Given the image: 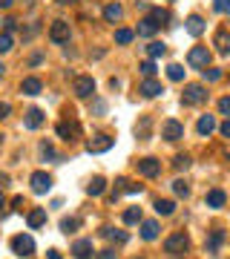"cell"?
Wrapping results in <instances>:
<instances>
[{"instance_id": "2", "label": "cell", "mask_w": 230, "mask_h": 259, "mask_svg": "<svg viewBox=\"0 0 230 259\" xmlns=\"http://www.w3.org/2000/svg\"><path fill=\"white\" fill-rule=\"evenodd\" d=\"M181 101L190 104V107H196V104H204L207 101V90H204L202 83H187L181 93Z\"/></svg>"}, {"instance_id": "53", "label": "cell", "mask_w": 230, "mask_h": 259, "mask_svg": "<svg viewBox=\"0 0 230 259\" xmlns=\"http://www.w3.org/2000/svg\"><path fill=\"white\" fill-rule=\"evenodd\" d=\"M0 141H3V136H0Z\"/></svg>"}, {"instance_id": "23", "label": "cell", "mask_w": 230, "mask_h": 259, "mask_svg": "<svg viewBox=\"0 0 230 259\" xmlns=\"http://www.w3.org/2000/svg\"><path fill=\"white\" fill-rule=\"evenodd\" d=\"M43 124V112L37 110V107H32V110L26 112V130H37Z\"/></svg>"}, {"instance_id": "48", "label": "cell", "mask_w": 230, "mask_h": 259, "mask_svg": "<svg viewBox=\"0 0 230 259\" xmlns=\"http://www.w3.org/2000/svg\"><path fill=\"white\" fill-rule=\"evenodd\" d=\"M98 259H115V250H112V248L101 250V253H98Z\"/></svg>"}, {"instance_id": "5", "label": "cell", "mask_w": 230, "mask_h": 259, "mask_svg": "<svg viewBox=\"0 0 230 259\" xmlns=\"http://www.w3.org/2000/svg\"><path fill=\"white\" fill-rule=\"evenodd\" d=\"M187 64L193 66V69H207V64H210V49L207 47H193L190 55H187Z\"/></svg>"}, {"instance_id": "50", "label": "cell", "mask_w": 230, "mask_h": 259, "mask_svg": "<svg viewBox=\"0 0 230 259\" xmlns=\"http://www.w3.org/2000/svg\"><path fill=\"white\" fill-rule=\"evenodd\" d=\"M12 3L15 0H0V9H12Z\"/></svg>"}, {"instance_id": "14", "label": "cell", "mask_w": 230, "mask_h": 259, "mask_svg": "<svg viewBox=\"0 0 230 259\" xmlns=\"http://www.w3.org/2000/svg\"><path fill=\"white\" fill-rule=\"evenodd\" d=\"M138 93L144 95V98H156V95H161L164 90H161V83H158L156 78H144V83L138 87Z\"/></svg>"}, {"instance_id": "43", "label": "cell", "mask_w": 230, "mask_h": 259, "mask_svg": "<svg viewBox=\"0 0 230 259\" xmlns=\"http://www.w3.org/2000/svg\"><path fill=\"white\" fill-rule=\"evenodd\" d=\"M3 26H6V32L12 35V32L18 29V20H15V18H6V20H3Z\"/></svg>"}, {"instance_id": "35", "label": "cell", "mask_w": 230, "mask_h": 259, "mask_svg": "<svg viewBox=\"0 0 230 259\" xmlns=\"http://www.w3.org/2000/svg\"><path fill=\"white\" fill-rule=\"evenodd\" d=\"M190 164H193V158H190V156H184V153H181V156H175V158H173V167H175V170H187Z\"/></svg>"}, {"instance_id": "21", "label": "cell", "mask_w": 230, "mask_h": 259, "mask_svg": "<svg viewBox=\"0 0 230 259\" xmlns=\"http://www.w3.org/2000/svg\"><path fill=\"white\" fill-rule=\"evenodd\" d=\"M196 130H199V136H210L213 130H216V118L213 115H202L199 124H196Z\"/></svg>"}, {"instance_id": "45", "label": "cell", "mask_w": 230, "mask_h": 259, "mask_svg": "<svg viewBox=\"0 0 230 259\" xmlns=\"http://www.w3.org/2000/svg\"><path fill=\"white\" fill-rule=\"evenodd\" d=\"M12 207H15V210H23V207H26V204H23V196H15V199H12Z\"/></svg>"}, {"instance_id": "32", "label": "cell", "mask_w": 230, "mask_h": 259, "mask_svg": "<svg viewBox=\"0 0 230 259\" xmlns=\"http://www.w3.org/2000/svg\"><path fill=\"white\" fill-rule=\"evenodd\" d=\"M81 228V219H75V216H69V219H61V231L64 233H75Z\"/></svg>"}, {"instance_id": "33", "label": "cell", "mask_w": 230, "mask_h": 259, "mask_svg": "<svg viewBox=\"0 0 230 259\" xmlns=\"http://www.w3.org/2000/svg\"><path fill=\"white\" fill-rule=\"evenodd\" d=\"M12 44H15V40H12V35H9V32H0V55H6V52H12Z\"/></svg>"}, {"instance_id": "9", "label": "cell", "mask_w": 230, "mask_h": 259, "mask_svg": "<svg viewBox=\"0 0 230 259\" xmlns=\"http://www.w3.org/2000/svg\"><path fill=\"white\" fill-rule=\"evenodd\" d=\"M55 130H58V136H61L64 141H75L78 136H81V124H78V121H58Z\"/></svg>"}, {"instance_id": "22", "label": "cell", "mask_w": 230, "mask_h": 259, "mask_svg": "<svg viewBox=\"0 0 230 259\" xmlns=\"http://www.w3.org/2000/svg\"><path fill=\"white\" fill-rule=\"evenodd\" d=\"M221 242H224V231H213V233H210V239L204 242L207 253H216V250L221 248Z\"/></svg>"}, {"instance_id": "27", "label": "cell", "mask_w": 230, "mask_h": 259, "mask_svg": "<svg viewBox=\"0 0 230 259\" xmlns=\"http://www.w3.org/2000/svg\"><path fill=\"white\" fill-rule=\"evenodd\" d=\"M167 52V47L161 44V40H150L147 44V55H150V61H156V58H161Z\"/></svg>"}, {"instance_id": "29", "label": "cell", "mask_w": 230, "mask_h": 259, "mask_svg": "<svg viewBox=\"0 0 230 259\" xmlns=\"http://www.w3.org/2000/svg\"><path fill=\"white\" fill-rule=\"evenodd\" d=\"M184 72H187V69H184L181 64H170L167 66V78H170V81H184Z\"/></svg>"}, {"instance_id": "13", "label": "cell", "mask_w": 230, "mask_h": 259, "mask_svg": "<svg viewBox=\"0 0 230 259\" xmlns=\"http://www.w3.org/2000/svg\"><path fill=\"white\" fill-rule=\"evenodd\" d=\"M213 47L219 49L221 55H230V32L224 26L216 29V35H213Z\"/></svg>"}, {"instance_id": "28", "label": "cell", "mask_w": 230, "mask_h": 259, "mask_svg": "<svg viewBox=\"0 0 230 259\" xmlns=\"http://www.w3.org/2000/svg\"><path fill=\"white\" fill-rule=\"evenodd\" d=\"M104 190H107V182H104L101 176H95L89 185H86V193H89V196H101Z\"/></svg>"}, {"instance_id": "3", "label": "cell", "mask_w": 230, "mask_h": 259, "mask_svg": "<svg viewBox=\"0 0 230 259\" xmlns=\"http://www.w3.org/2000/svg\"><path fill=\"white\" fill-rule=\"evenodd\" d=\"M72 93L78 98H92L95 95V81H92V75H78L72 81Z\"/></svg>"}, {"instance_id": "20", "label": "cell", "mask_w": 230, "mask_h": 259, "mask_svg": "<svg viewBox=\"0 0 230 259\" xmlns=\"http://www.w3.org/2000/svg\"><path fill=\"white\" fill-rule=\"evenodd\" d=\"M124 18V9H121L118 3H107V6H104V20H107V23H115V20H121Z\"/></svg>"}, {"instance_id": "1", "label": "cell", "mask_w": 230, "mask_h": 259, "mask_svg": "<svg viewBox=\"0 0 230 259\" xmlns=\"http://www.w3.org/2000/svg\"><path fill=\"white\" fill-rule=\"evenodd\" d=\"M187 250H190V236L184 231H175L173 236L164 239V253H170V256H181Z\"/></svg>"}, {"instance_id": "52", "label": "cell", "mask_w": 230, "mask_h": 259, "mask_svg": "<svg viewBox=\"0 0 230 259\" xmlns=\"http://www.w3.org/2000/svg\"><path fill=\"white\" fill-rule=\"evenodd\" d=\"M0 78H3V64H0Z\"/></svg>"}, {"instance_id": "42", "label": "cell", "mask_w": 230, "mask_h": 259, "mask_svg": "<svg viewBox=\"0 0 230 259\" xmlns=\"http://www.w3.org/2000/svg\"><path fill=\"white\" fill-rule=\"evenodd\" d=\"M40 156H43V158H55V147L43 141V144H40Z\"/></svg>"}, {"instance_id": "11", "label": "cell", "mask_w": 230, "mask_h": 259, "mask_svg": "<svg viewBox=\"0 0 230 259\" xmlns=\"http://www.w3.org/2000/svg\"><path fill=\"white\" fill-rule=\"evenodd\" d=\"M112 144H115V139H110V136H95L86 141V153H107V150H112Z\"/></svg>"}, {"instance_id": "15", "label": "cell", "mask_w": 230, "mask_h": 259, "mask_svg": "<svg viewBox=\"0 0 230 259\" xmlns=\"http://www.w3.org/2000/svg\"><path fill=\"white\" fill-rule=\"evenodd\" d=\"M224 202H227V193H224V190H219V187H216V190H210V193L204 196V204H207V207H213V210L224 207Z\"/></svg>"}, {"instance_id": "18", "label": "cell", "mask_w": 230, "mask_h": 259, "mask_svg": "<svg viewBox=\"0 0 230 259\" xmlns=\"http://www.w3.org/2000/svg\"><path fill=\"white\" fill-rule=\"evenodd\" d=\"M101 236H104L107 242H115V245H124V242L129 239L124 231H115V228H110V225H107V228H101Z\"/></svg>"}, {"instance_id": "10", "label": "cell", "mask_w": 230, "mask_h": 259, "mask_svg": "<svg viewBox=\"0 0 230 259\" xmlns=\"http://www.w3.org/2000/svg\"><path fill=\"white\" fill-rule=\"evenodd\" d=\"M138 173L144 179H156L158 173H161V161H158V158H141V161H138Z\"/></svg>"}, {"instance_id": "34", "label": "cell", "mask_w": 230, "mask_h": 259, "mask_svg": "<svg viewBox=\"0 0 230 259\" xmlns=\"http://www.w3.org/2000/svg\"><path fill=\"white\" fill-rule=\"evenodd\" d=\"M150 18L156 20V26H158V23L164 26V23H170V12H167V9H153V15H150Z\"/></svg>"}, {"instance_id": "30", "label": "cell", "mask_w": 230, "mask_h": 259, "mask_svg": "<svg viewBox=\"0 0 230 259\" xmlns=\"http://www.w3.org/2000/svg\"><path fill=\"white\" fill-rule=\"evenodd\" d=\"M141 222V207H127L124 210V225H138Z\"/></svg>"}, {"instance_id": "25", "label": "cell", "mask_w": 230, "mask_h": 259, "mask_svg": "<svg viewBox=\"0 0 230 259\" xmlns=\"http://www.w3.org/2000/svg\"><path fill=\"white\" fill-rule=\"evenodd\" d=\"M187 32H190L193 37H199L204 32V20L199 18V15H190V18H187Z\"/></svg>"}, {"instance_id": "16", "label": "cell", "mask_w": 230, "mask_h": 259, "mask_svg": "<svg viewBox=\"0 0 230 259\" xmlns=\"http://www.w3.org/2000/svg\"><path fill=\"white\" fill-rule=\"evenodd\" d=\"M26 222H29V228H32V231L43 228V225H46V207H32V210H29V216H26Z\"/></svg>"}, {"instance_id": "41", "label": "cell", "mask_w": 230, "mask_h": 259, "mask_svg": "<svg viewBox=\"0 0 230 259\" xmlns=\"http://www.w3.org/2000/svg\"><path fill=\"white\" fill-rule=\"evenodd\" d=\"M219 112H221V115H227V118H230V95H224V98H221V101H219Z\"/></svg>"}, {"instance_id": "49", "label": "cell", "mask_w": 230, "mask_h": 259, "mask_svg": "<svg viewBox=\"0 0 230 259\" xmlns=\"http://www.w3.org/2000/svg\"><path fill=\"white\" fill-rule=\"evenodd\" d=\"M46 259H61V250H49V253H46Z\"/></svg>"}, {"instance_id": "47", "label": "cell", "mask_w": 230, "mask_h": 259, "mask_svg": "<svg viewBox=\"0 0 230 259\" xmlns=\"http://www.w3.org/2000/svg\"><path fill=\"white\" fill-rule=\"evenodd\" d=\"M219 133L224 136V139H230V118H227V121H224V124L219 127Z\"/></svg>"}, {"instance_id": "36", "label": "cell", "mask_w": 230, "mask_h": 259, "mask_svg": "<svg viewBox=\"0 0 230 259\" xmlns=\"http://www.w3.org/2000/svg\"><path fill=\"white\" fill-rule=\"evenodd\" d=\"M213 9L219 15H230V0H213Z\"/></svg>"}, {"instance_id": "19", "label": "cell", "mask_w": 230, "mask_h": 259, "mask_svg": "<svg viewBox=\"0 0 230 259\" xmlns=\"http://www.w3.org/2000/svg\"><path fill=\"white\" fill-rule=\"evenodd\" d=\"M141 239H147V242L158 239V222H156V219H147V222H141Z\"/></svg>"}, {"instance_id": "37", "label": "cell", "mask_w": 230, "mask_h": 259, "mask_svg": "<svg viewBox=\"0 0 230 259\" xmlns=\"http://www.w3.org/2000/svg\"><path fill=\"white\" fill-rule=\"evenodd\" d=\"M138 69H141V75H144V78H153V75H156V64H153V61H144Z\"/></svg>"}, {"instance_id": "51", "label": "cell", "mask_w": 230, "mask_h": 259, "mask_svg": "<svg viewBox=\"0 0 230 259\" xmlns=\"http://www.w3.org/2000/svg\"><path fill=\"white\" fill-rule=\"evenodd\" d=\"M0 207H3V193H0Z\"/></svg>"}, {"instance_id": "6", "label": "cell", "mask_w": 230, "mask_h": 259, "mask_svg": "<svg viewBox=\"0 0 230 259\" xmlns=\"http://www.w3.org/2000/svg\"><path fill=\"white\" fill-rule=\"evenodd\" d=\"M29 185H32V193L43 196V193H49V190H52V176H49V173H43V170H37V173H32Z\"/></svg>"}, {"instance_id": "24", "label": "cell", "mask_w": 230, "mask_h": 259, "mask_svg": "<svg viewBox=\"0 0 230 259\" xmlns=\"http://www.w3.org/2000/svg\"><path fill=\"white\" fill-rule=\"evenodd\" d=\"M156 20H153V18H144V20H138V35H141V37H153V35H156Z\"/></svg>"}, {"instance_id": "38", "label": "cell", "mask_w": 230, "mask_h": 259, "mask_svg": "<svg viewBox=\"0 0 230 259\" xmlns=\"http://www.w3.org/2000/svg\"><path fill=\"white\" fill-rule=\"evenodd\" d=\"M132 32H129V29H118V32H115V40H118V44H129V40H132Z\"/></svg>"}, {"instance_id": "40", "label": "cell", "mask_w": 230, "mask_h": 259, "mask_svg": "<svg viewBox=\"0 0 230 259\" xmlns=\"http://www.w3.org/2000/svg\"><path fill=\"white\" fill-rule=\"evenodd\" d=\"M147 133H150V118H144L141 124L135 127V136H141V139H147Z\"/></svg>"}, {"instance_id": "4", "label": "cell", "mask_w": 230, "mask_h": 259, "mask_svg": "<svg viewBox=\"0 0 230 259\" xmlns=\"http://www.w3.org/2000/svg\"><path fill=\"white\" fill-rule=\"evenodd\" d=\"M69 37H72V29L66 20H55L52 26H49V40L52 44H69Z\"/></svg>"}, {"instance_id": "7", "label": "cell", "mask_w": 230, "mask_h": 259, "mask_svg": "<svg viewBox=\"0 0 230 259\" xmlns=\"http://www.w3.org/2000/svg\"><path fill=\"white\" fill-rule=\"evenodd\" d=\"M12 250H15L18 256H32V253H35V239L26 236V233H20V236L12 239Z\"/></svg>"}, {"instance_id": "44", "label": "cell", "mask_w": 230, "mask_h": 259, "mask_svg": "<svg viewBox=\"0 0 230 259\" xmlns=\"http://www.w3.org/2000/svg\"><path fill=\"white\" fill-rule=\"evenodd\" d=\"M9 112H12V107H9L6 101H0V121H3V118H9Z\"/></svg>"}, {"instance_id": "31", "label": "cell", "mask_w": 230, "mask_h": 259, "mask_svg": "<svg viewBox=\"0 0 230 259\" xmlns=\"http://www.w3.org/2000/svg\"><path fill=\"white\" fill-rule=\"evenodd\" d=\"M173 193L178 196V199H187V196H190V185L181 182V179H175V182H173Z\"/></svg>"}, {"instance_id": "8", "label": "cell", "mask_w": 230, "mask_h": 259, "mask_svg": "<svg viewBox=\"0 0 230 259\" xmlns=\"http://www.w3.org/2000/svg\"><path fill=\"white\" fill-rule=\"evenodd\" d=\"M161 139H167V141L184 139V124H181V121H175V118L164 121V124H161Z\"/></svg>"}, {"instance_id": "46", "label": "cell", "mask_w": 230, "mask_h": 259, "mask_svg": "<svg viewBox=\"0 0 230 259\" xmlns=\"http://www.w3.org/2000/svg\"><path fill=\"white\" fill-rule=\"evenodd\" d=\"M92 110H95V115H104V112H107V104H104V101H95V107H92Z\"/></svg>"}, {"instance_id": "17", "label": "cell", "mask_w": 230, "mask_h": 259, "mask_svg": "<svg viewBox=\"0 0 230 259\" xmlns=\"http://www.w3.org/2000/svg\"><path fill=\"white\" fill-rule=\"evenodd\" d=\"M40 90H43L40 78H23L20 81V93L23 95H40Z\"/></svg>"}, {"instance_id": "39", "label": "cell", "mask_w": 230, "mask_h": 259, "mask_svg": "<svg viewBox=\"0 0 230 259\" xmlns=\"http://www.w3.org/2000/svg\"><path fill=\"white\" fill-rule=\"evenodd\" d=\"M221 75H224L221 69H202V78H204V81H219Z\"/></svg>"}, {"instance_id": "26", "label": "cell", "mask_w": 230, "mask_h": 259, "mask_svg": "<svg viewBox=\"0 0 230 259\" xmlns=\"http://www.w3.org/2000/svg\"><path fill=\"white\" fill-rule=\"evenodd\" d=\"M156 213H158V216H173V213H175V202H173V199H158V202H156Z\"/></svg>"}, {"instance_id": "12", "label": "cell", "mask_w": 230, "mask_h": 259, "mask_svg": "<svg viewBox=\"0 0 230 259\" xmlns=\"http://www.w3.org/2000/svg\"><path fill=\"white\" fill-rule=\"evenodd\" d=\"M75 259H92L95 256V248H92V239H78L72 245V250H69Z\"/></svg>"}]
</instances>
